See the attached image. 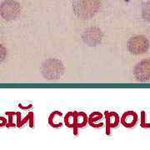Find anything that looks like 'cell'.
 <instances>
[{"mask_svg":"<svg viewBox=\"0 0 150 150\" xmlns=\"http://www.w3.org/2000/svg\"><path fill=\"white\" fill-rule=\"evenodd\" d=\"M101 8L100 0H74L73 10L75 16L81 19H90Z\"/></svg>","mask_w":150,"mask_h":150,"instance_id":"1","label":"cell"},{"mask_svg":"<svg viewBox=\"0 0 150 150\" xmlns=\"http://www.w3.org/2000/svg\"><path fill=\"white\" fill-rule=\"evenodd\" d=\"M64 66L58 59H48L46 60L41 68L43 76L48 80H56L60 79L64 74Z\"/></svg>","mask_w":150,"mask_h":150,"instance_id":"2","label":"cell"},{"mask_svg":"<svg viewBox=\"0 0 150 150\" xmlns=\"http://www.w3.org/2000/svg\"><path fill=\"white\" fill-rule=\"evenodd\" d=\"M21 13V6L15 0H4L0 4V16L5 21L15 20Z\"/></svg>","mask_w":150,"mask_h":150,"instance_id":"3","label":"cell"},{"mask_svg":"<svg viewBox=\"0 0 150 150\" xmlns=\"http://www.w3.org/2000/svg\"><path fill=\"white\" fill-rule=\"evenodd\" d=\"M127 48L130 54L135 55L143 54L149 50V42L143 35H134L129 39Z\"/></svg>","mask_w":150,"mask_h":150,"instance_id":"4","label":"cell"},{"mask_svg":"<svg viewBox=\"0 0 150 150\" xmlns=\"http://www.w3.org/2000/svg\"><path fill=\"white\" fill-rule=\"evenodd\" d=\"M135 79L139 82H146L150 79V58L138 63L134 69Z\"/></svg>","mask_w":150,"mask_h":150,"instance_id":"5","label":"cell"},{"mask_svg":"<svg viewBox=\"0 0 150 150\" xmlns=\"http://www.w3.org/2000/svg\"><path fill=\"white\" fill-rule=\"evenodd\" d=\"M82 38L88 46H97L102 41L103 32L98 28H88L84 30Z\"/></svg>","mask_w":150,"mask_h":150,"instance_id":"6","label":"cell"},{"mask_svg":"<svg viewBox=\"0 0 150 150\" xmlns=\"http://www.w3.org/2000/svg\"><path fill=\"white\" fill-rule=\"evenodd\" d=\"M138 121V115L135 112L129 111L124 112L121 118V123L126 128H132Z\"/></svg>","mask_w":150,"mask_h":150,"instance_id":"7","label":"cell"},{"mask_svg":"<svg viewBox=\"0 0 150 150\" xmlns=\"http://www.w3.org/2000/svg\"><path fill=\"white\" fill-rule=\"evenodd\" d=\"M106 115V123H107V133L109 134V129L118 126L119 123V117L116 112H105Z\"/></svg>","mask_w":150,"mask_h":150,"instance_id":"8","label":"cell"},{"mask_svg":"<svg viewBox=\"0 0 150 150\" xmlns=\"http://www.w3.org/2000/svg\"><path fill=\"white\" fill-rule=\"evenodd\" d=\"M61 116H62V113L58 112V111L53 112L50 115V117H49V123H50V125L53 126V127H56V128L57 127H60L62 125V123L60 121Z\"/></svg>","mask_w":150,"mask_h":150,"instance_id":"9","label":"cell"},{"mask_svg":"<svg viewBox=\"0 0 150 150\" xmlns=\"http://www.w3.org/2000/svg\"><path fill=\"white\" fill-rule=\"evenodd\" d=\"M88 118L84 112L75 113V126L77 127H83L87 123Z\"/></svg>","mask_w":150,"mask_h":150,"instance_id":"10","label":"cell"},{"mask_svg":"<svg viewBox=\"0 0 150 150\" xmlns=\"http://www.w3.org/2000/svg\"><path fill=\"white\" fill-rule=\"evenodd\" d=\"M142 16L145 21L150 23V2L144 3L142 6Z\"/></svg>","mask_w":150,"mask_h":150,"instance_id":"11","label":"cell"},{"mask_svg":"<svg viewBox=\"0 0 150 150\" xmlns=\"http://www.w3.org/2000/svg\"><path fill=\"white\" fill-rule=\"evenodd\" d=\"M65 123L70 128L75 126V112H69L65 117Z\"/></svg>","mask_w":150,"mask_h":150,"instance_id":"12","label":"cell"},{"mask_svg":"<svg viewBox=\"0 0 150 150\" xmlns=\"http://www.w3.org/2000/svg\"><path fill=\"white\" fill-rule=\"evenodd\" d=\"M6 57H7V49L2 43H0V64L5 60Z\"/></svg>","mask_w":150,"mask_h":150,"instance_id":"13","label":"cell"},{"mask_svg":"<svg viewBox=\"0 0 150 150\" xmlns=\"http://www.w3.org/2000/svg\"><path fill=\"white\" fill-rule=\"evenodd\" d=\"M101 118H102V114H101V113H99V112H94V113L91 114L90 119H89V122H91V121L95 122V121L100 119Z\"/></svg>","mask_w":150,"mask_h":150,"instance_id":"14","label":"cell"}]
</instances>
